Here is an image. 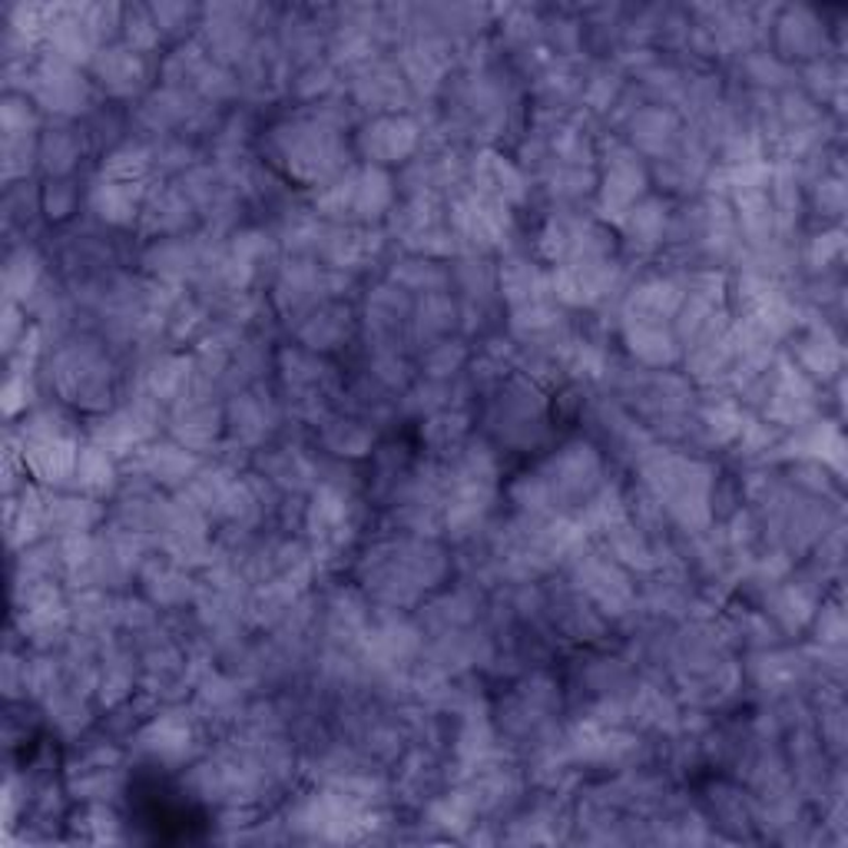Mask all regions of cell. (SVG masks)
Here are the masks:
<instances>
[{
	"label": "cell",
	"mask_w": 848,
	"mask_h": 848,
	"mask_svg": "<svg viewBox=\"0 0 848 848\" xmlns=\"http://www.w3.org/2000/svg\"><path fill=\"white\" fill-rule=\"evenodd\" d=\"M43 286V273H40V258L34 249L17 245L11 255H8V266H4V289H8V302H17L24 305L37 289Z\"/></svg>",
	"instance_id": "obj_1"
},
{
	"label": "cell",
	"mask_w": 848,
	"mask_h": 848,
	"mask_svg": "<svg viewBox=\"0 0 848 848\" xmlns=\"http://www.w3.org/2000/svg\"><path fill=\"white\" fill-rule=\"evenodd\" d=\"M80 156V134L71 126H50L40 137V163L53 173V179L67 176Z\"/></svg>",
	"instance_id": "obj_2"
},
{
	"label": "cell",
	"mask_w": 848,
	"mask_h": 848,
	"mask_svg": "<svg viewBox=\"0 0 848 848\" xmlns=\"http://www.w3.org/2000/svg\"><path fill=\"white\" fill-rule=\"evenodd\" d=\"M0 116H4V137H34L37 134V110L27 93H8Z\"/></svg>",
	"instance_id": "obj_3"
},
{
	"label": "cell",
	"mask_w": 848,
	"mask_h": 848,
	"mask_svg": "<svg viewBox=\"0 0 848 848\" xmlns=\"http://www.w3.org/2000/svg\"><path fill=\"white\" fill-rule=\"evenodd\" d=\"M74 200H77V192H74V182H67V179H50L47 189L40 192V206L47 210L50 219L67 216L74 210Z\"/></svg>",
	"instance_id": "obj_4"
}]
</instances>
